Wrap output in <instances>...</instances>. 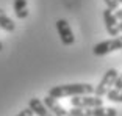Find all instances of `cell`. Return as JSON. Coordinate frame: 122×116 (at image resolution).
<instances>
[{"label":"cell","mask_w":122,"mask_h":116,"mask_svg":"<svg viewBox=\"0 0 122 116\" xmlns=\"http://www.w3.org/2000/svg\"><path fill=\"white\" fill-rule=\"evenodd\" d=\"M0 28H3L5 32H14L16 30V24L13 22L11 17H8L2 8H0Z\"/></svg>","instance_id":"cell-10"},{"label":"cell","mask_w":122,"mask_h":116,"mask_svg":"<svg viewBox=\"0 0 122 116\" xmlns=\"http://www.w3.org/2000/svg\"><path fill=\"white\" fill-rule=\"evenodd\" d=\"M71 104L74 108H96V107H103V99L97 97V96L85 94V96L72 97Z\"/></svg>","instance_id":"cell-5"},{"label":"cell","mask_w":122,"mask_h":116,"mask_svg":"<svg viewBox=\"0 0 122 116\" xmlns=\"http://www.w3.org/2000/svg\"><path fill=\"white\" fill-rule=\"evenodd\" d=\"M114 14H116V17H117V21H119V22H122V8H117Z\"/></svg>","instance_id":"cell-15"},{"label":"cell","mask_w":122,"mask_h":116,"mask_svg":"<svg viewBox=\"0 0 122 116\" xmlns=\"http://www.w3.org/2000/svg\"><path fill=\"white\" fill-rule=\"evenodd\" d=\"M94 86L89 83H71V85H58L52 86L49 90V96L53 99L61 97H75V96H85V94H92Z\"/></svg>","instance_id":"cell-1"},{"label":"cell","mask_w":122,"mask_h":116,"mask_svg":"<svg viewBox=\"0 0 122 116\" xmlns=\"http://www.w3.org/2000/svg\"><path fill=\"white\" fill-rule=\"evenodd\" d=\"M114 90H122V74H119L117 75V79H116V82H114Z\"/></svg>","instance_id":"cell-14"},{"label":"cell","mask_w":122,"mask_h":116,"mask_svg":"<svg viewBox=\"0 0 122 116\" xmlns=\"http://www.w3.org/2000/svg\"><path fill=\"white\" fill-rule=\"evenodd\" d=\"M42 102L53 116H71L67 110L58 102V99H53V97H50V96H47V97H44Z\"/></svg>","instance_id":"cell-8"},{"label":"cell","mask_w":122,"mask_h":116,"mask_svg":"<svg viewBox=\"0 0 122 116\" xmlns=\"http://www.w3.org/2000/svg\"><path fill=\"white\" fill-rule=\"evenodd\" d=\"M117 2H119V3H122V0H117Z\"/></svg>","instance_id":"cell-18"},{"label":"cell","mask_w":122,"mask_h":116,"mask_svg":"<svg viewBox=\"0 0 122 116\" xmlns=\"http://www.w3.org/2000/svg\"><path fill=\"white\" fill-rule=\"evenodd\" d=\"M35 113L31 111V108L30 107H27V108H24L22 111H19V115H16V116H33Z\"/></svg>","instance_id":"cell-13"},{"label":"cell","mask_w":122,"mask_h":116,"mask_svg":"<svg viewBox=\"0 0 122 116\" xmlns=\"http://www.w3.org/2000/svg\"><path fill=\"white\" fill-rule=\"evenodd\" d=\"M56 32L60 35L61 42L64 44V46H72V44L75 42V36H74V33H72L67 21H64V19L56 21Z\"/></svg>","instance_id":"cell-6"},{"label":"cell","mask_w":122,"mask_h":116,"mask_svg":"<svg viewBox=\"0 0 122 116\" xmlns=\"http://www.w3.org/2000/svg\"><path fill=\"white\" fill-rule=\"evenodd\" d=\"M71 116H117V110L113 107H96V108H74L69 110Z\"/></svg>","instance_id":"cell-2"},{"label":"cell","mask_w":122,"mask_h":116,"mask_svg":"<svg viewBox=\"0 0 122 116\" xmlns=\"http://www.w3.org/2000/svg\"><path fill=\"white\" fill-rule=\"evenodd\" d=\"M2 49H3V46H2V41H0V52H2Z\"/></svg>","instance_id":"cell-17"},{"label":"cell","mask_w":122,"mask_h":116,"mask_svg":"<svg viewBox=\"0 0 122 116\" xmlns=\"http://www.w3.org/2000/svg\"><path fill=\"white\" fill-rule=\"evenodd\" d=\"M116 50H122V36L119 38H113L108 41H102V42L96 44L92 49V53L96 57H103L107 53H111Z\"/></svg>","instance_id":"cell-4"},{"label":"cell","mask_w":122,"mask_h":116,"mask_svg":"<svg viewBox=\"0 0 122 116\" xmlns=\"http://www.w3.org/2000/svg\"><path fill=\"white\" fill-rule=\"evenodd\" d=\"M117 75L119 74H117L116 69H108L107 72L103 74L102 80L99 82V85L94 86V96H97V97H103V96H107V93L110 91V88L114 85Z\"/></svg>","instance_id":"cell-3"},{"label":"cell","mask_w":122,"mask_h":116,"mask_svg":"<svg viewBox=\"0 0 122 116\" xmlns=\"http://www.w3.org/2000/svg\"><path fill=\"white\" fill-rule=\"evenodd\" d=\"M107 99L111 102H122V90H110L107 93Z\"/></svg>","instance_id":"cell-11"},{"label":"cell","mask_w":122,"mask_h":116,"mask_svg":"<svg viewBox=\"0 0 122 116\" xmlns=\"http://www.w3.org/2000/svg\"><path fill=\"white\" fill-rule=\"evenodd\" d=\"M28 107L31 108V111L35 113L36 116H53L50 111H49V108L44 105V102L39 100L38 97H31V99H30Z\"/></svg>","instance_id":"cell-9"},{"label":"cell","mask_w":122,"mask_h":116,"mask_svg":"<svg viewBox=\"0 0 122 116\" xmlns=\"http://www.w3.org/2000/svg\"><path fill=\"white\" fill-rule=\"evenodd\" d=\"M119 33H122V22H119Z\"/></svg>","instance_id":"cell-16"},{"label":"cell","mask_w":122,"mask_h":116,"mask_svg":"<svg viewBox=\"0 0 122 116\" xmlns=\"http://www.w3.org/2000/svg\"><path fill=\"white\" fill-rule=\"evenodd\" d=\"M103 22H105V28H107L110 36H117L119 35V21L116 17L114 11H111L110 8L103 10Z\"/></svg>","instance_id":"cell-7"},{"label":"cell","mask_w":122,"mask_h":116,"mask_svg":"<svg viewBox=\"0 0 122 116\" xmlns=\"http://www.w3.org/2000/svg\"><path fill=\"white\" fill-rule=\"evenodd\" d=\"M105 3H107V8H110L111 11H116L119 6V2L117 0H103Z\"/></svg>","instance_id":"cell-12"}]
</instances>
